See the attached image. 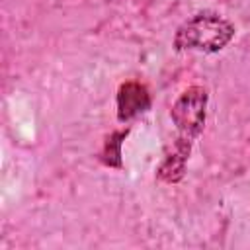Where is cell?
I'll use <instances>...</instances> for the list:
<instances>
[{
	"label": "cell",
	"instance_id": "obj_3",
	"mask_svg": "<svg viewBox=\"0 0 250 250\" xmlns=\"http://www.w3.org/2000/svg\"><path fill=\"white\" fill-rule=\"evenodd\" d=\"M152 105L148 88L139 80H125L119 84L115 94V115L119 123H129L139 115L146 113Z\"/></svg>",
	"mask_w": 250,
	"mask_h": 250
},
{
	"label": "cell",
	"instance_id": "obj_5",
	"mask_svg": "<svg viewBox=\"0 0 250 250\" xmlns=\"http://www.w3.org/2000/svg\"><path fill=\"white\" fill-rule=\"evenodd\" d=\"M129 127L125 129H113L109 135H105L104 143H102V148L98 152V158L104 166L107 168H115V170H123L125 164H123V143L125 139L129 137Z\"/></svg>",
	"mask_w": 250,
	"mask_h": 250
},
{
	"label": "cell",
	"instance_id": "obj_1",
	"mask_svg": "<svg viewBox=\"0 0 250 250\" xmlns=\"http://www.w3.org/2000/svg\"><path fill=\"white\" fill-rule=\"evenodd\" d=\"M236 35L234 23L215 10H199L186 18L174 31L172 49L176 53L217 55L230 45Z\"/></svg>",
	"mask_w": 250,
	"mask_h": 250
},
{
	"label": "cell",
	"instance_id": "obj_2",
	"mask_svg": "<svg viewBox=\"0 0 250 250\" xmlns=\"http://www.w3.org/2000/svg\"><path fill=\"white\" fill-rule=\"evenodd\" d=\"M207 107H209L207 88L199 84L188 86L170 107V119L178 133L176 137L193 145L205 129Z\"/></svg>",
	"mask_w": 250,
	"mask_h": 250
},
{
	"label": "cell",
	"instance_id": "obj_4",
	"mask_svg": "<svg viewBox=\"0 0 250 250\" xmlns=\"http://www.w3.org/2000/svg\"><path fill=\"white\" fill-rule=\"evenodd\" d=\"M191 146H193L191 143L176 137V141L166 150L160 164L156 166L154 180L160 184H180L186 176V166H188V160L191 154Z\"/></svg>",
	"mask_w": 250,
	"mask_h": 250
}]
</instances>
